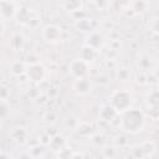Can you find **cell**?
I'll return each instance as SVG.
<instances>
[{"label":"cell","instance_id":"obj_13","mask_svg":"<svg viewBox=\"0 0 159 159\" xmlns=\"http://www.w3.org/2000/svg\"><path fill=\"white\" fill-rule=\"evenodd\" d=\"M145 104L148 108H159V89H152L147 93Z\"/></svg>","mask_w":159,"mask_h":159},{"label":"cell","instance_id":"obj_3","mask_svg":"<svg viewBox=\"0 0 159 159\" xmlns=\"http://www.w3.org/2000/svg\"><path fill=\"white\" fill-rule=\"evenodd\" d=\"M155 143L152 140H145L142 142L140 144H138L137 147H134L132 149V157L135 158H147V157H153L155 153Z\"/></svg>","mask_w":159,"mask_h":159},{"label":"cell","instance_id":"obj_23","mask_svg":"<svg viewBox=\"0 0 159 159\" xmlns=\"http://www.w3.org/2000/svg\"><path fill=\"white\" fill-rule=\"evenodd\" d=\"M0 109H1V118L5 119V117H6V114H7V106H6V103H5L4 99H2V102H1Z\"/></svg>","mask_w":159,"mask_h":159},{"label":"cell","instance_id":"obj_14","mask_svg":"<svg viewBox=\"0 0 159 159\" xmlns=\"http://www.w3.org/2000/svg\"><path fill=\"white\" fill-rule=\"evenodd\" d=\"M50 148L53 150V152H62L65 150V147H66V140L62 135H55L51 138L50 140Z\"/></svg>","mask_w":159,"mask_h":159},{"label":"cell","instance_id":"obj_8","mask_svg":"<svg viewBox=\"0 0 159 159\" xmlns=\"http://www.w3.org/2000/svg\"><path fill=\"white\" fill-rule=\"evenodd\" d=\"M76 27L77 30L82 32H93L97 27V22L93 19H80L76 21Z\"/></svg>","mask_w":159,"mask_h":159},{"label":"cell","instance_id":"obj_2","mask_svg":"<svg viewBox=\"0 0 159 159\" xmlns=\"http://www.w3.org/2000/svg\"><path fill=\"white\" fill-rule=\"evenodd\" d=\"M109 103L114 107V109L118 113H123L124 111L129 109L133 104V96L129 91L125 89H118L113 92V94L109 98Z\"/></svg>","mask_w":159,"mask_h":159},{"label":"cell","instance_id":"obj_16","mask_svg":"<svg viewBox=\"0 0 159 159\" xmlns=\"http://www.w3.org/2000/svg\"><path fill=\"white\" fill-rule=\"evenodd\" d=\"M16 19L21 24H29L30 20H31V16H30V11L25 7H21L20 10H17L16 12Z\"/></svg>","mask_w":159,"mask_h":159},{"label":"cell","instance_id":"obj_7","mask_svg":"<svg viewBox=\"0 0 159 159\" xmlns=\"http://www.w3.org/2000/svg\"><path fill=\"white\" fill-rule=\"evenodd\" d=\"M0 10H1V16L4 19H11L16 16V6L12 0H1L0 2Z\"/></svg>","mask_w":159,"mask_h":159},{"label":"cell","instance_id":"obj_9","mask_svg":"<svg viewBox=\"0 0 159 159\" xmlns=\"http://www.w3.org/2000/svg\"><path fill=\"white\" fill-rule=\"evenodd\" d=\"M103 43H104V37L102 36V34L96 32V31L91 32V34L87 36V39H86V45L93 47L94 50L101 48V47L103 46Z\"/></svg>","mask_w":159,"mask_h":159},{"label":"cell","instance_id":"obj_20","mask_svg":"<svg viewBox=\"0 0 159 159\" xmlns=\"http://www.w3.org/2000/svg\"><path fill=\"white\" fill-rule=\"evenodd\" d=\"M11 45L12 47L15 48H20L22 45H24V37L21 35H15L12 39H11Z\"/></svg>","mask_w":159,"mask_h":159},{"label":"cell","instance_id":"obj_4","mask_svg":"<svg viewBox=\"0 0 159 159\" xmlns=\"http://www.w3.org/2000/svg\"><path fill=\"white\" fill-rule=\"evenodd\" d=\"M70 72L75 78L86 77V75L88 73V62H86L81 58L73 60L70 63Z\"/></svg>","mask_w":159,"mask_h":159},{"label":"cell","instance_id":"obj_19","mask_svg":"<svg viewBox=\"0 0 159 159\" xmlns=\"http://www.w3.org/2000/svg\"><path fill=\"white\" fill-rule=\"evenodd\" d=\"M12 138H14L16 142L22 143V142H25V139H26V132H25L22 128H17V129H15V130L12 132Z\"/></svg>","mask_w":159,"mask_h":159},{"label":"cell","instance_id":"obj_24","mask_svg":"<svg viewBox=\"0 0 159 159\" xmlns=\"http://www.w3.org/2000/svg\"><path fill=\"white\" fill-rule=\"evenodd\" d=\"M152 30L153 32L158 34L159 35V19H154L153 22H152Z\"/></svg>","mask_w":159,"mask_h":159},{"label":"cell","instance_id":"obj_5","mask_svg":"<svg viewBox=\"0 0 159 159\" xmlns=\"http://www.w3.org/2000/svg\"><path fill=\"white\" fill-rule=\"evenodd\" d=\"M45 67L41 63H32L26 67V75L32 82H41L45 77Z\"/></svg>","mask_w":159,"mask_h":159},{"label":"cell","instance_id":"obj_11","mask_svg":"<svg viewBox=\"0 0 159 159\" xmlns=\"http://www.w3.org/2000/svg\"><path fill=\"white\" fill-rule=\"evenodd\" d=\"M117 111L114 109V107L111 104V103H108V104H104V106H102V108H101V111H99V118L102 119V120H104V122H111V120H113V118L117 116Z\"/></svg>","mask_w":159,"mask_h":159},{"label":"cell","instance_id":"obj_21","mask_svg":"<svg viewBox=\"0 0 159 159\" xmlns=\"http://www.w3.org/2000/svg\"><path fill=\"white\" fill-rule=\"evenodd\" d=\"M138 63H139V66H140L142 68H148V67L152 66V60H150L149 56H143V57L138 61Z\"/></svg>","mask_w":159,"mask_h":159},{"label":"cell","instance_id":"obj_10","mask_svg":"<svg viewBox=\"0 0 159 159\" xmlns=\"http://www.w3.org/2000/svg\"><path fill=\"white\" fill-rule=\"evenodd\" d=\"M73 89L80 94H87L91 91V82L86 77L76 78L73 83Z\"/></svg>","mask_w":159,"mask_h":159},{"label":"cell","instance_id":"obj_6","mask_svg":"<svg viewBox=\"0 0 159 159\" xmlns=\"http://www.w3.org/2000/svg\"><path fill=\"white\" fill-rule=\"evenodd\" d=\"M42 37L47 42H57L61 37V29L56 25H46L42 30Z\"/></svg>","mask_w":159,"mask_h":159},{"label":"cell","instance_id":"obj_1","mask_svg":"<svg viewBox=\"0 0 159 159\" xmlns=\"http://www.w3.org/2000/svg\"><path fill=\"white\" fill-rule=\"evenodd\" d=\"M144 114L142 111L135 108H129L122 113L120 128L130 134H137L144 128Z\"/></svg>","mask_w":159,"mask_h":159},{"label":"cell","instance_id":"obj_22","mask_svg":"<svg viewBox=\"0 0 159 159\" xmlns=\"http://www.w3.org/2000/svg\"><path fill=\"white\" fill-rule=\"evenodd\" d=\"M148 114L152 118L158 119L159 118V108H148Z\"/></svg>","mask_w":159,"mask_h":159},{"label":"cell","instance_id":"obj_15","mask_svg":"<svg viewBox=\"0 0 159 159\" xmlns=\"http://www.w3.org/2000/svg\"><path fill=\"white\" fill-rule=\"evenodd\" d=\"M62 5L63 7L67 10V11H71V12H75V11H78L82 6V0H63L62 1Z\"/></svg>","mask_w":159,"mask_h":159},{"label":"cell","instance_id":"obj_17","mask_svg":"<svg viewBox=\"0 0 159 159\" xmlns=\"http://www.w3.org/2000/svg\"><path fill=\"white\" fill-rule=\"evenodd\" d=\"M10 71H11V73H12L14 76H20V75H22V73H26V67H25V65H24L22 62L15 61V62L11 63Z\"/></svg>","mask_w":159,"mask_h":159},{"label":"cell","instance_id":"obj_18","mask_svg":"<svg viewBox=\"0 0 159 159\" xmlns=\"http://www.w3.org/2000/svg\"><path fill=\"white\" fill-rule=\"evenodd\" d=\"M132 6H133V10H134L135 12L142 14V12H145V11H147L148 4H147L145 0H134L133 4H132Z\"/></svg>","mask_w":159,"mask_h":159},{"label":"cell","instance_id":"obj_12","mask_svg":"<svg viewBox=\"0 0 159 159\" xmlns=\"http://www.w3.org/2000/svg\"><path fill=\"white\" fill-rule=\"evenodd\" d=\"M96 56H97L96 50H94L93 47L88 46V45L82 46L81 50H80V58L83 60V61H86V62H91V61H93V60L96 58Z\"/></svg>","mask_w":159,"mask_h":159}]
</instances>
